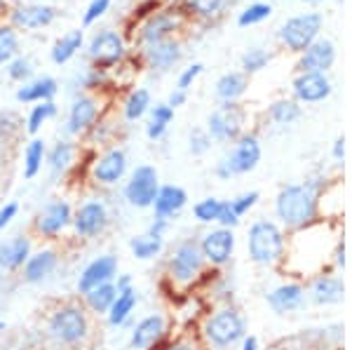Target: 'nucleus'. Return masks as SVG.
<instances>
[{
  "instance_id": "44",
  "label": "nucleus",
  "mask_w": 352,
  "mask_h": 350,
  "mask_svg": "<svg viewBox=\"0 0 352 350\" xmlns=\"http://www.w3.org/2000/svg\"><path fill=\"white\" fill-rule=\"evenodd\" d=\"M19 50V41H16V33L12 26H0V66L10 64L16 56Z\"/></svg>"
},
{
  "instance_id": "46",
  "label": "nucleus",
  "mask_w": 352,
  "mask_h": 350,
  "mask_svg": "<svg viewBox=\"0 0 352 350\" xmlns=\"http://www.w3.org/2000/svg\"><path fill=\"white\" fill-rule=\"evenodd\" d=\"M270 12H272V8H270L268 3H254V5H249V8L240 14L237 24H240V26H254V24H258V21L268 19Z\"/></svg>"
},
{
  "instance_id": "34",
  "label": "nucleus",
  "mask_w": 352,
  "mask_h": 350,
  "mask_svg": "<svg viewBox=\"0 0 352 350\" xmlns=\"http://www.w3.org/2000/svg\"><path fill=\"white\" fill-rule=\"evenodd\" d=\"M247 92V76L244 73H223L217 83V97L223 104H237V99Z\"/></svg>"
},
{
  "instance_id": "8",
  "label": "nucleus",
  "mask_w": 352,
  "mask_h": 350,
  "mask_svg": "<svg viewBox=\"0 0 352 350\" xmlns=\"http://www.w3.org/2000/svg\"><path fill=\"white\" fill-rule=\"evenodd\" d=\"M197 242H200V252H202L204 261H207V266L214 270L226 268L232 261V256H235L237 238H235V230H230V228L209 226Z\"/></svg>"
},
{
  "instance_id": "59",
  "label": "nucleus",
  "mask_w": 352,
  "mask_h": 350,
  "mask_svg": "<svg viewBox=\"0 0 352 350\" xmlns=\"http://www.w3.org/2000/svg\"><path fill=\"white\" fill-rule=\"evenodd\" d=\"M186 99H188V94L181 92V89H174V92L169 94V99H167V106H172V109L176 111L179 106H184V104H186Z\"/></svg>"
},
{
  "instance_id": "49",
  "label": "nucleus",
  "mask_w": 352,
  "mask_h": 350,
  "mask_svg": "<svg viewBox=\"0 0 352 350\" xmlns=\"http://www.w3.org/2000/svg\"><path fill=\"white\" fill-rule=\"evenodd\" d=\"M10 78L12 80H19V83H24L31 78V73H33V66H31V61L26 59V56H14L12 61H10Z\"/></svg>"
},
{
  "instance_id": "4",
  "label": "nucleus",
  "mask_w": 352,
  "mask_h": 350,
  "mask_svg": "<svg viewBox=\"0 0 352 350\" xmlns=\"http://www.w3.org/2000/svg\"><path fill=\"white\" fill-rule=\"evenodd\" d=\"M197 336L207 350H230L247 336V318L232 303L217 306L202 315Z\"/></svg>"
},
{
  "instance_id": "12",
  "label": "nucleus",
  "mask_w": 352,
  "mask_h": 350,
  "mask_svg": "<svg viewBox=\"0 0 352 350\" xmlns=\"http://www.w3.org/2000/svg\"><path fill=\"white\" fill-rule=\"evenodd\" d=\"M320 31H322V14L308 12V14H298V17H294V19H289L287 24L282 26L280 38L292 52H305V50L317 41Z\"/></svg>"
},
{
  "instance_id": "31",
  "label": "nucleus",
  "mask_w": 352,
  "mask_h": 350,
  "mask_svg": "<svg viewBox=\"0 0 352 350\" xmlns=\"http://www.w3.org/2000/svg\"><path fill=\"white\" fill-rule=\"evenodd\" d=\"M59 92V83L54 78L45 76L38 78L33 83H26L24 87L16 89V101H24V104H41V101H52Z\"/></svg>"
},
{
  "instance_id": "50",
  "label": "nucleus",
  "mask_w": 352,
  "mask_h": 350,
  "mask_svg": "<svg viewBox=\"0 0 352 350\" xmlns=\"http://www.w3.org/2000/svg\"><path fill=\"white\" fill-rule=\"evenodd\" d=\"M212 149V137L207 134V129H192L190 134V153L192 155H204Z\"/></svg>"
},
{
  "instance_id": "48",
  "label": "nucleus",
  "mask_w": 352,
  "mask_h": 350,
  "mask_svg": "<svg viewBox=\"0 0 352 350\" xmlns=\"http://www.w3.org/2000/svg\"><path fill=\"white\" fill-rule=\"evenodd\" d=\"M223 5V0H186V8L197 17H212L217 14Z\"/></svg>"
},
{
  "instance_id": "13",
  "label": "nucleus",
  "mask_w": 352,
  "mask_h": 350,
  "mask_svg": "<svg viewBox=\"0 0 352 350\" xmlns=\"http://www.w3.org/2000/svg\"><path fill=\"white\" fill-rule=\"evenodd\" d=\"M73 223V207L68 200H61V197H54L47 205L38 212L36 221H33V228L41 238L54 240L59 238L64 230L71 228Z\"/></svg>"
},
{
  "instance_id": "32",
  "label": "nucleus",
  "mask_w": 352,
  "mask_h": 350,
  "mask_svg": "<svg viewBox=\"0 0 352 350\" xmlns=\"http://www.w3.org/2000/svg\"><path fill=\"white\" fill-rule=\"evenodd\" d=\"M176 17L169 14V12H160V14H153L148 21L144 24V28H141V41H144L146 45L151 43H157V41H167L169 33L176 28Z\"/></svg>"
},
{
  "instance_id": "11",
  "label": "nucleus",
  "mask_w": 352,
  "mask_h": 350,
  "mask_svg": "<svg viewBox=\"0 0 352 350\" xmlns=\"http://www.w3.org/2000/svg\"><path fill=\"white\" fill-rule=\"evenodd\" d=\"M265 303L275 315H292L305 308L308 296H305V282L289 278L277 282L275 287H270L265 292Z\"/></svg>"
},
{
  "instance_id": "39",
  "label": "nucleus",
  "mask_w": 352,
  "mask_h": 350,
  "mask_svg": "<svg viewBox=\"0 0 352 350\" xmlns=\"http://www.w3.org/2000/svg\"><path fill=\"white\" fill-rule=\"evenodd\" d=\"M45 155H47V149H45L43 139H33L31 144L24 149V179H36L43 169Z\"/></svg>"
},
{
  "instance_id": "7",
  "label": "nucleus",
  "mask_w": 352,
  "mask_h": 350,
  "mask_svg": "<svg viewBox=\"0 0 352 350\" xmlns=\"http://www.w3.org/2000/svg\"><path fill=\"white\" fill-rule=\"evenodd\" d=\"M261 157H263V149L256 134H242L235 141V146L217 162V177L219 179H232L249 174L258 167Z\"/></svg>"
},
{
  "instance_id": "36",
  "label": "nucleus",
  "mask_w": 352,
  "mask_h": 350,
  "mask_svg": "<svg viewBox=\"0 0 352 350\" xmlns=\"http://www.w3.org/2000/svg\"><path fill=\"white\" fill-rule=\"evenodd\" d=\"M118 296V289L113 282H106V285H99L96 289L87 292L82 298H85V306L92 310L94 315H106L113 306V301H116Z\"/></svg>"
},
{
  "instance_id": "43",
  "label": "nucleus",
  "mask_w": 352,
  "mask_h": 350,
  "mask_svg": "<svg viewBox=\"0 0 352 350\" xmlns=\"http://www.w3.org/2000/svg\"><path fill=\"white\" fill-rule=\"evenodd\" d=\"M54 116H56V104H54V101H41V104H36L31 109V113H28V120H26L28 134H38L45 122H47L50 118H54Z\"/></svg>"
},
{
  "instance_id": "3",
  "label": "nucleus",
  "mask_w": 352,
  "mask_h": 350,
  "mask_svg": "<svg viewBox=\"0 0 352 350\" xmlns=\"http://www.w3.org/2000/svg\"><path fill=\"white\" fill-rule=\"evenodd\" d=\"M207 261H204L200 252V242L197 238H186L176 242L174 250L169 252L167 268H164V280L172 287V294L186 296L190 289L202 285L204 275H207Z\"/></svg>"
},
{
  "instance_id": "23",
  "label": "nucleus",
  "mask_w": 352,
  "mask_h": 350,
  "mask_svg": "<svg viewBox=\"0 0 352 350\" xmlns=\"http://www.w3.org/2000/svg\"><path fill=\"white\" fill-rule=\"evenodd\" d=\"M258 200H261L258 190H247V193H240V195L230 197V200H223V210H221L217 226L235 230L237 226L242 223V219L258 205Z\"/></svg>"
},
{
  "instance_id": "25",
  "label": "nucleus",
  "mask_w": 352,
  "mask_h": 350,
  "mask_svg": "<svg viewBox=\"0 0 352 350\" xmlns=\"http://www.w3.org/2000/svg\"><path fill=\"white\" fill-rule=\"evenodd\" d=\"M336 61V47L331 41L324 38H317L303 52V59L298 61V71L300 73H327Z\"/></svg>"
},
{
  "instance_id": "56",
  "label": "nucleus",
  "mask_w": 352,
  "mask_h": 350,
  "mask_svg": "<svg viewBox=\"0 0 352 350\" xmlns=\"http://www.w3.org/2000/svg\"><path fill=\"white\" fill-rule=\"evenodd\" d=\"M331 157L338 162V165H343V162H345V137H338L336 141H333V146H331Z\"/></svg>"
},
{
  "instance_id": "21",
  "label": "nucleus",
  "mask_w": 352,
  "mask_h": 350,
  "mask_svg": "<svg viewBox=\"0 0 352 350\" xmlns=\"http://www.w3.org/2000/svg\"><path fill=\"white\" fill-rule=\"evenodd\" d=\"M331 92L333 85L327 73H300L294 80L296 101H303V104H320V101L331 97Z\"/></svg>"
},
{
  "instance_id": "35",
  "label": "nucleus",
  "mask_w": 352,
  "mask_h": 350,
  "mask_svg": "<svg viewBox=\"0 0 352 350\" xmlns=\"http://www.w3.org/2000/svg\"><path fill=\"white\" fill-rule=\"evenodd\" d=\"M172 120H174V109L167 106V101L151 106V120H148V125H146V137L151 141L162 139L164 134H167V127L172 125Z\"/></svg>"
},
{
  "instance_id": "33",
  "label": "nucleus",
  "mask_w": 352,
  "mask_h": 350,
  "mask_svg": "<svg viewBox=\"0 0 352 350\" xmlns=\"http://www.w3.org/2000/svg\"><path fill=\"white\" fill-rule=\"evenodd\" d=\"M129 252L136 261H153L164 252V238H157V235L151 233H141L129 238Z\"/></svg>"
},
{
  "instance_id": "40",
  "label": "nucleus",
  "mask_w": 352,
  "mask_h": 350,
  "mask_svg": "<svg viewBox=\"0 0 352 350\" xmlns=\"http://www.w3.org/2000/svg\"><path fill=\"white\" fill-rule=\"evenodd\" d=\"M221 210H223V200H221V197H214V195L202 197L200 202L192 205V219L202 226H217Z\"/></svg>"
},
{
  "instance_id": "28",
  "label": "nucleus",
  "mask_w": 352,
  "mask_h": 350,
  "mask_svg": "<svg viewBox=\"0 0 352 350\" xmlns=\"http://www.w3.org/2000/svg\"><path fill=\"white\" fill-rule=\"evenodd\" d=\"M136 306H139V292H136V287H132V289H124V292H118L111 310L106 313V320H109V325L113 327V329H120V327H124L129 320H132Z\"/></svg>"
},
{
  "instance_id": "18",
  "label": "nucleus",
  "mask_w": 352,
  "mask_h": 350,
  "mask_svg": "<svg viewBox=\"0 0 352 350\" xmlns=\"http://www.w3.org/2000/svg\"><path fill=\"white\" fill-rule=\"evenodd\" d=\"M124 56V41L116 31H101L96 33L89 43V59L96 64V69L106 71L116 66Z\"/></svg>"
},
{
  "instance_id": "58",
  "label": "nucleus",
  "mask_w": 352,
  "mask_h": 350,
  "mask_svg": "<svg viewBox=\"0 0 352 350\" xmlns=\"http://www.w3.org/2000/svg\"><path fill=\"white\" fill-rule=\"evenodd\" d=\"M237 350H261V341H258V336L247 334V336L242 338L240 343H237Z\"/></svg>"
},
{
  "instance_id": "24",
  "label": "nucleus",
  "mask_w": 352,
  "mask_h": 350,
  "mask_svg": "<svg viewBox=\"0 0 352 350\" xmlns=\"http://www.w3.org/2000/svg\"><path fill=\"white\" fill-rule=\"evenodd\" d=\"M31 252H33V242L24 233L0 242V270H5V273H16V270H21L26 259L31 256Z\"/></svg>"
},
{
  "instance_id": "6",
  "label": "nucleus",
  "mask_w": 352,
  "mask_h": 350,
  "mask_svg": "<svg viewBox=\"0 0 352 350\" xmlns=\"http://www.w3.org/2000/svg\"><path fill=\"white\" fill-rule=\"evenodd\" d=\"M89 318L78 303H61L47 318V331L61 346H80L89 336Z\"/></svg>"
},
{
  "instance_id": "53",
  "label": "nucleus",
  "mask_w": 352,
  "mask_h": 350,
  "mask_svg": "<svg viewBox=\"0 0 352 350\" xmlns=\"http://www.w3.org/2000/svg\"><path fill=\"white\" fill-rule=\"evenodd\" d=\"M331 268L333 270H345V235L340 233L336 242H333V250H331Z\"/></svg>"
},
{
  "instance_id": "45",
  "label": "nucleus",
  "mask_w": 352,
  "mask_h": 350,
  "mask_svg": "<svg viewBox=\"0 0 352 350\" xmlns=\"http://www.w3.org/2000/svg\"><path fill=\"white\" fill-rule=\"evenodd\" d=\"M155 350H207L202 346L200 336L190 334H179V336H167Z\"/></svg>"
},
{
  "instance_id": "54",
  "label": "nucleus",
  "mask_w": 352,
  "mask_h": 350,
  "mask_svg": "<svg viewBox=\"0 0 352 350\" xmlns=\"http://www.w3.org/2000/svg\"><path fill=\"white\" fill-rule=\"evenodd\" d=\"M16 214H19V202L16 200L5 202V205L0 207V230L8 228V226L16 219Z\"/></svg>"
},
{
  "instance_id": "38",
  "label": "nucleus",
  "mask_w": 352,
  "mask_h": 350,
  "mask_svg": "<svg viewBox=\"0 0 352 350\" xmlns=\"http://www.w3.org/2000/svg\"><path fill=\"white\" fill-rule=\"evenodd\" d=\"M73 157H76V146H73L71 141H59V144H54L52 151L45 155V162H47L52 174H64L66 169L73 165Z\"/></svg>"
},
{
  "instance_id": "27",
  "label": "nucleus",
  "mask_w": 352,
  "mask_h": 350,
  "mask_svg": "<svg viewBox=\"0 0 352 350\" xmlns=\"http://www.w3.org/2000/svg\"><path fill=\"white\" fill-rule=\"evenodd\" d=\"M56 10L52 5H24L12 12V24L19 28H43L52 24Z\"/></svg>"
},
{
  "instance_id": "5",
  "label": "nucleus",
  "mask_w": 352,
  "mask_h": 350,
  "mask_svg": "<svg viewBox=\"0 0 352 350\" xmlns=\"http://www.w3.org/2000/svg\"><path fill=\"white\" fill-rule=\"evenodd\" d=\"M289 233L275 219H256L247 230V256L258 268H282Z\"/></svg>"
},
{
  "instance_id": "47",
  "label": "nucleus",
  "mask_w": 352,
  "mask_h": 350,
  "mask_svg": "<svg viewBox=\"0 0 352 350\" xmlns=\"http://www.w3.org/2000/svg\"><path fill=\"white\" fill-rule=\"evenodd\" d=\"M268 61H270V56L265 50L254 47L242 56V69H244V73H258L261 69L268 66Z\"/></svg>"
},
{
  "instance_id": "55",
  "label": "nucleus",
  "mask_w": 352,
  "mask_h": 350,
  "mask_svg": "<svg viewBox=\"0 0 352 350\" xmlns=\"http://www.w3.org/2000/svg\"><path fill=\"white\" fill-rule=\"evenodd\" d=\"M169 226H172V221H167V219L153 217V221H151V226H148V230H146V233L157 235V238H164V235H167V230H169Z\"/></svg>"
},
{
  "instance_id": "62",
  "label": "nucleus",
  "mask_w": 352,
  "mask_h": 350,
  "mask_svg": "<svg viewBox=\"0 0 352 350\" xmlns=\"http://www.w3.org/2000/svg\"><path fill=\"white\" fill-rule=\"evenodd\" d=\"M305 3H320V0H305Z\"/></svg>"
},
{
  "instance_id": "61",
  "label": "nucleus",
  "mask_w": 352,
  "mask_h": 350,
  "mask_svg": "<svg viewBox=\"0 0 352 350\" xmlns=\"http://www.w3.org/2000/svg\"><path fill=\"white\" fill-rule=\"evenodd\" d=\"M5 331H8V322H5V320H0V338L5 336Z\"/></svg>"
},
{
  "instance_id": "57",
  "label": "nucleus",
  "mask_w": 352,
  "mask_h": 350,
  "mask_svg": "<svg viewBox=\"0 0 352 350\" xmlns=\"http://www.w3.org/2000/svg\"><path fill=\"white\" fill-rule=\"evenodd\" d=\"M113 285H116L118 292H124V289H132L134 287V278L129 273H118L116 280H113Z\"/></svg>"
},
{
  "instance_id": "2",
  "label": "nucleus",
  "mask_w": 352,
  "mask_h": 350,
  "mask_svg": "<svg viewBox=\"0 0 352 350\" xmlns=\"http://www.w3.org/2000/svg\"><path fill=\"white\" fill-rule=\"evenodd\" d=\"M327 186L324 177H308L305 182L287 184L275 197V217L277 223L287 233L310 228L320 221V193Z\"/></svg>"
},
{
  "instance_id": "52",
  "label": "nucleus",
  "mask_w": 352,
  "mask_h": 350,
  "mask_svg": "<svg viewBox=\"0 0 352 350\" xmlns=\"http://www.w3.org/2000/svg\"><path fill=\"white\" fill-rule=\"evenodd\" d=\"M109 5H111V0H92V3H89V8L85 10L82 24H85V26L94 24V21L99 19V17H104V14H106V10H109Z\"/></svg>"
},
{
  "instance_id": "22",
  "label": "nucleus",
  "mask_w": 352,
  "mask_h": 350,
  "mask_svg": "<svg viewBox=\"0 0 352 350\" xmlns=\"http://www.w3.org/2000/svg\"><path fill=\"white\" fill-rule=\"evenodd\" d=\"M186 207H188V190L176 184H164L160 186V190H157L155 202H153L151 210H153V217L172 221V219L179 217Z\"/></svg>"
},
{
  "instance_id": "29",
  "label": "nucleus",
  "mask_w": 352,
  "mask_h": 350,
  "mask_svg": "<svg viewBox=\"0 0 352 350\" xmlns=\"http://www.w3.org/2000/svg\"><path fill=\"white\" fill-rule=\"evenodd\" d=\"M343 217V184H327L320 193V221L340 223Z\"/></svg>"
},
{
  "instance_id": "17",
  "label": "nucleus",
  "mask_w": 352,
  "mask_h": 350,
  "mask_svg": "<svg viewBox=\"0 0 352 350\" xmlns=\"http://www.w3.org/2000/svg\"><path fill=\"white\" fill-rule=\"evenodd\" d=\"M118 275V256L116 254H101V256L92 259L80 275H78V294H87V292L96 289L99 285L113 282Z\"/></svg>"
},
{
  "instance_id": "37",
  "label": "nucleus",
  "mask_w": 352,
  "mask_h": 350,
  "mask_svg": "<svg viewBox=\"0 0 352 350\" xmlns=\"http://www.w3.org/2000/svg\"><path fill=\"white\" fill-rule=\"evenodd\" d=\"M82 43H85L82 31H71V33H66V36H61L52 47V61L59 66L71 61L73 56L78 54V50L82 47Z\"/></svg>"
},
{
  "instance_id": "1",
  "label": "nucleus",
  "mask_w": 352,
  "mask_h": 350,
  "mask_svg": "<svg viewBox=\"0 0 352 350\" xmlns=\"http://www.w3.org/2000/svg\"><path fill=\"white\" fill-rule=\"evenodd\" d=\"M340 230V223L317 221L310 228L289 233L287 256L282 270L296 280H308L322 270L331 268V250Z\"/></svg>"
},
{
  "instance_id": "19",
  "label": "nucleus",
  "mask_w": 352,
  "mask_h": 350,
  "mask_svg": "<svg viewBox=\"0 0 352 350\" xmlns=\"http://www.w3.org/2000/svg\"><path fill=\"white\" fill-rule=\"evenodd\" d=\"M127 174V155L122 149H111L99 155L92 165V179L99 186H116Z\"/></svg>"
},
{
  "instance_id": "15",
  "label": "nucleus",
  "mask_w": 352,
  "mask_h": 350,
  "mask_svg": "<svg viewBox=\"0 0 352 350\" xmlns=\"http://www.w3.org/2000/svg\"><path fill=\"white\" fill-rule=\"evenodd\" d=\"M111 223L109 207L101 200H85L76 212H73V230L80 240L99 238Z\"/></svg>"
},
{
  "instance_id": "26",
  "label": "nucleus",
  "mask_w": 352,
  "mask_h": 350,
  "mask_svg": "<svg viewBox=\"0 0 352 350\" xmlns=\"http://www.w3.org/2000/svg\"><path fill=\"white\" fill-rule=\"evenodd\" d=\"M96 118H99V101L94 97L76 99L68 111V134H85L94 127Z\"/></svg>"
},
{
  "instance_id": "41",
  "label": "nucleus",
  "mask_w": 352,
  "mask_h": 350,
  "mask_svg": "<svg viewBox=\"0 0 352 350\" xmlns=\"http://www.w3.org/2000/svg\"><path fill=\"white\" fill-rule=\"evenodd\" d=\"M151 111V92L146 87L134 89L132 94L124 101V120L136 122Z\"/></svg>"
},
{
  "instance_id": "20",
  "label": "nucleus",
  "mask_w": 352,
  "mask_h": 350,
  "mask_svg": "<svg viewBox=\"0 0 352 350\" xmlns=\"http://www.w3.org/2000/svg\"><path fill=\"white\" fill-rule=\"evenodd\" d=\"M59 266V252L52 247H43L38 252H31V256L26 259L24 268H21V280L26 285H41L54 273Z\"/></svg>"
},
{
  "instance_id": "60",
  "label": "nucleus",
  "mask_w": 352,
  "mask_h": 350,
  "mask_svg": "<svg viewBox=\"0 0 352 350\" xmlns=\"http://www.w3.org/2000/svg\"><path fill=\"white\" fill-rule=\"evenodd\" d=\"M265 350H294V346L289 341H280V343H272V346H268Z\"/></svg>"
},
{
  "instance_id": "42",
  "label": "nucleus",
  "mask_w": 352,
  "mask_h": 350,
  "mask_svg": "<svg viewBox=\"0 0 352 350\" xmlns=\"http://www.w3.org/2000/svg\"><path fill=\"white\" fill-rule=\"evenodd\" d=\"M268 116L277 125H294L300 118V106H298V101H294V99H280V101H275V104H270Z\"/></svg>"
},
{
  "instance_id": "9",
  "label": "nucleus",
  "mask_w": 352,
  "mask_h": 350,
  "mask_svg": "<svg viewBox=\"0 0 352 350\" xmlns=\"http://www.w3.org/2000/svg\"><path fill=\"white\" fill-rule=\"evenodd\" d=\"M305 296L308 303L317 308H336L345 301V282L343 275L333 268L312 275L305 282Z\"/></svg>"
},
{
  "instance_id": "51",
  "label": "nucleus",
  "mask_w": 352,
  "mask_h": 350,
  "mask_svg": "<svg viewBox=\"0 0 352 350\" xmlns=\"http://www.w3.org/2000/svg\"><path fill=\"white\" fill-rule=\"evenodd\" d=\"M204 71V66L202 64H192L188 66L184 73L179 76V80H176V89H181V92H188V89L192 87V83L200 78V73Z\"/></svg>"
},
{
  "instance_id": "30",
  "label": "nucleus",
  "mask_w": 352,
  "mask_h": 350,
  "mask_svg": "<svg viewBox=\"0 0 352 350\" xmlns=\"http://www.w3.org/2000/svg\"><path fill=\"white\" fill-rule=\"evenodd\" d=\"M146 61L153 66V69H160V71H167L169 66H174L176 61L181 59V47L176 41H157V43H151L146 45Z\"/></svg>"
},
{
  "instance_id": "10",
  "label": "nucleus",
  "mask_w": 352,
  "mask_h": 350,
  "mask_svg": "<svg viewBox=\"0 0 352 350\" xmlns=\"http://www.w3.org/2000/svg\"><path fill=\"white\" fill-rule=\"evenodd\" d=\"M160 190V174L153 165H139L124 184V200L136 210H151Z\"/></svg>"
},
{
  "instance_id": "16",
  "label": "nucleus",
  "mask_w": 352,
  "mask_h": 350,
  "mask_svg": "<svg viewBox=\"0 0 352 350\" xmlns=\"http://www.w3.org/2000/svg\"><path fill=\"white\" fill-rule=\"evenodd\" d=\"M169 336V320L164 313H151L134 325L129 334L132 350H155Z\"/></svg>"
},
{
  "instance_id": "14",
  "label": "nucleus",
  "mask_w": 352,
  "mask_h": 350,
  "mask_svg": "<svg viewBox=\"0 0 352 350\" xmlns=\"http://www.w3.org/2000/svg\"><path fill=\"white\" fill-rule=\"evenodd\" d=\"M244 129V111L240 104H223L207 118V134L212 141H237Z\"/></svg>"
}]
</instances>
